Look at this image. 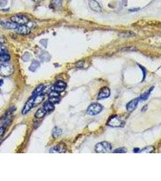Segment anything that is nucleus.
Listing matches in <instances>:
<instances>
[{
    "label": "nucleus",
    "mask_w": 161,
    "mask_h": 181,
    "mask_svg": "<svg viewBox=\"0 0 161 181\" xmlns=\"http://www.w3.org/2000/svg\"><path fill=\"white\" fill-rule=\"evenodd\" d=\"M14 72V67L11 63L5 62L0 65V76L4 77L10 76Z\"/></svg>",
    "instance_id": "nucleus-1"
},
{
    "label": "nucleus",
    "mask_w": 161,
    "mask_h": 181,
    "mask_svg": "<svg viewBox=\"0 0 161 181\" xmlns=\"http://www.w3.org/2000/svg\"><path fill=\"white\" fill-rule=\"evenodd\" d=\"M124 124V121L121 117L117 115H114L110 118L107 122V125L113 128H119L123 126Z\"/></svg>",
    "instance_id": "nucleus-2"
},
{
    "label": "nucleus",
    "mask_w": 161,
    "mask_h": 181,
    "mask_svg": "<svg viewBox=\"0 0 161 181\" xmlns=\"http://www.w3.org/2000/svg\"><path fill=\"white\" fill-rule=\"evenodd\" d=\"M95 151L97 153H109L112 151V145L107 142H101L95 146Z\"/></svg>",
    "instance_id": "nucleus-3"
},
{
    "label": "nucleus",
    "mask_w": 161,
    "mask_h": 181,
    "mask_svg": "<svg viewBox=\"0 0 161 181\" xmlns=\"http://www.w3.org/2000/svg\"><path fill=\"white\" fill-rule=\"evenodd\" d=\"M103 109L102 105L98 103L91 104L87 109V112L90 115H96L100 113Z\"/></svg>",
    "instance_id": "nucleus-4"
},
{
    "label": "nucleus",
    "mask_w": 161,
    "mask_h": 181,
    "mask_svg": "<svg viewBox=\"0 0 161 181\" xmlns=\"http://www.w3.org/2000/svg\"><path fill=\"white\" fill-rule=\"evenodd\" d=\"M11 21L15 22L18 25H25L29 21V18L26 15L22 14H17L13 16L10 18Z\"/></svg>",
    "instance_id": "nucleus-5"
},
{
    "label": "nucleus",
    "mask_w": 161,
    "mask_h": 181,
    "mask_svg": "<svg viewBox=\"0 0 161 181\" xmlns=\"http://www.w3.org/2000/svg\"><path fill=\"white\" fill-rule=\"evenodd\" d=\"M66 145L64 143H61L50 149V153H63L66 152Z\"/></svg>",
    "instance_id": "nucleus-6"
},
{
    "label": "nucleus",
    "mask_w": 161,
    "mask_h": 181,
    "mask_svg": "<svg viewBox=\"0 0 161 181\" xmlns=\"http://www.w3.org/2000/svg\"><path fill=\"white\" fill-rule=\"evenodd\" d=\"M67 84L63 81H58L54 84L52 88V89L53 91H55L57 92L60 93L63 92L66 88Z\"/></svg>",
    "instance_id": "nucleus-7"
},
{
    "label": "nucleus",
    "mask_w": 161,
    "mask_h": 181,
    "mask_svg": "<svg viewBox=\"0 0 161 181\" xmlns=\"http://www.w3.org/2000/svg\"><path fill=\"white\" fill-rule=\"evenodd\" d=\"M34 96H32L30 98H29V100L26 102V103L24 106V107L23 108L22 111V113L23 115H26L30 111L32 108L33 107V102H34Z\"/></svg>",
    "instance_id": "nucleus-8"
},
{
    "label": "nucleus",
    "mask_w": 161,
    "mask_h": 181,
    "mask_svg": "<svg viewBox=\"0 0 161 181\" xmlns=\"http://www.w3.org/2000/svg\"><path fill=\"white\" fill-rule=\"evenodd\" d=\"M15 31L18 34L27 35L30 33V29L26 25H18Z\"/></svg>",
    "instance_id": "nucleus-9"
},
{
    "label": "nucleus",
    "mask_w": 161,
    "mask_h": 181,
    "mask_svg": "<svg viewBox=\"0 0 161 181\" xmlns=\"http://www.w3.org/2000/svg\"><path fill=\"white\" fill-rule=\"evenodd\" d=\"M110 95V91L107 87H104L101 89L98 96V100L104 99L108 97Z\"/></svg>",
    "instance_id": "nucleus-10"
},
{
    "label": "nucleus",
    "mask_w": 161,
    "mask_h": 181,
    "mask_svg": "<svg viewBox=\"0 0 161 181\" xmlns=\"http://www.w3.org/2000/svg\"><path fill=\"white\" fill-rule=\"evenodd\" d=\"M89 4L90 8L95 12H101L102 11V9H101L100 4L96 0H89Z\"/></svg>",
    "instance_id": "nucleus-11"
},
{
    "label": "nucleus",
    "mask_w": 161,
    "mask_h": 181,
    "mask_svg": "<svg viewBox=\"0 0 161 181\" xmlns=\"http://www.w3.org/2000/svg\"><path fill=\"white\" fill-rule=\"evenodd\" d=\"M139 98H134L132 101H130L128 104H127V110L128 112H132L137 107L138 102H139Z\"/></svg>",
    "instance_id": "nucleus-12"
},
{
    "label": "nucleus",
    "mask_w": 161,
    "mask_h": 181,
    "mask_svg": "<svg viewBox=\"0 0 161 181\" xmlns=\"http://www.w3.org/2000/svg\"><path fill=\"white\" fill-rule=\"evenodd\" d=\"M0 25H1L5 29L10 30H15L18 25V24L12 21H0Z\"/></svg>",
    "instance_id": "nucleus-13"
},
{
    "label": "nucleus",
    "mask_w": 161,
    "mask_h": 181,
    "mask_svg": "<svg viewBox=\"0 0 161 181\" xmlns=\"http://www.w3.org/2000/svg\"><path fill=\"white\" fill-rule=\"evenodd\" d=\"M44 94H39L38 96L35 97L34 102H33V107H36L37 105L40 104L42 102L44 98Z\"/></svg>",
    "instance_id": "nucleus-14"
},
{
    "label": "nucleus",
    "mask_w": 161,
    "mask_h": 181,
    "mask_svg": "<svg viewBox=\"0 0 161 181\" xmlns=\"http://www.w3.org/2000/svg\"><path fill=\"white\" fill-rule=\"evenodd\" d=\"M153 88H153V87L151 88L148 91H147V92H145V93H144L143 94H142L141 96H140V97L139 98V101H142V102H144V101L147 100L148 98L150 95V93H151V91H152Z\"/></svg>",
    "instance_id": "nucleus-15"
},
{
    "label": "nucleus",
    "mask_w": 161,
    "mask_h": 181,
    "mask_svg": "<svg viewBox=\"0 0 161 181\" xmlns=\"http://www.w3.org/2000/svg\"><path fill=\"white\" fill-rule=\"evenodd\" d=\"M47 112L44 109V108H40V109H39L38 111H37L36 113H35V117L37 118H42L43 117L45 116V115L46 114Z\"/></svg>",
    "instance_id": "nucleus-16"
},
{
    "label": "nucleus",
    "mask_w": 161,
    "mask_h": 181,
    "mask_svg": "<svg viewBox=\"0 0 161 181\" xmlns=\"http://www.w3.org/2000/svg\"><path fill=\"white\" fill-rule=\"evenodd\" d=\"M40 62L37 60H34L32 62V64L29 67V70L32 72L35 71L36 69L40 66Z\"/></svg>",
    "instance_id": "nucleus-17"
},
{
    "label": "nucleus",
    "mask_w": 161,
    "mask_h": 181,
    "mask_svg": "<svg viewBox=\"0 0 161 181\" xmlns=\"http://www.w3.org/2000/svg\"><path fill=\"white\" fill-rule=\"evenodd\" d=\"M43 108H44V109L46 110L47 112L52 111L53 110H54V109H55V107H54L53 104L49 102L46 103L44 104Z\"/></svg>",
    "instance_id": "nucleus-18"
},
{
    "label": "nucleus",
    "mask_w": 161,
    "mask_h": 181,
    "mask_svg": "<svg viewBox=\"0 0 161 181\" xmlns=\"http://www.w3.org/2000/svg\"><path fill=\"white\" fill-rule=\"evenodd\" d=\"M44 88V86L43 85H41L36 88L34 91V92H33V96H36L39 94H42V91Z\"/></svg>",
    "instance_id": "nucleus-19"
},
{
    "label": "nucleus",
    "mask_w": 161,
    "mask_h": 181,
    "mask_svg": "<svg viewBox=\"0 0 161 181\" xmlns=\"http://www.w3.org/2000/svg\"><path fill=\"white\" fill-rule=\"evenodd\" d=\"M61 133H62V130L61 129H59V128H57V127H55V128L53 129L52 136H53V138H58L59 136L61 135Z\"/></svg>",
    "instance_id": "nucleus-20"
},
{
    "label": "nucleus",
    "mask_w": 161,
    "mask_h": 181,
    "mask_svg": "<svg viewBox=\"0 0 161 181\" xmlns=\"http://www.w3.org/2000/svg\"><path fill=\"white\" fill-rule=\"evenodd\" d=\"M119 36L121 38H130V37L134 36L135 34L134 33L131 32V31H125V32L119 33Z\"/></svg>",
    "instance_id": "nucleus-21"
},
{
    "label": "nucleus",
    "mask_w": 161,
    "mask_h": 181,
    "mask_svg": "<svg viewBox=\"0 0 161 181\" xmlns=\"http://www.w3.org/2000/svg\"><path fill=\"white\" fill-rule=\"evenodd\" d=\"M154 150V148L153 146H148L147 147H145L142 149L141 150H139L140 153H152Z\"/></svg>",
    "instance_id": "nucleus-22"
},
{
    "label": "nucleus",
    "mask_w": 161,
    "mask_h": 181,
    "mask_svg": "<svg viewBox=\"0 0 161 181\" xmlns=\"http://www.w3.org/2000/svg\"><path fill=\"white\" fill-rule=\"evenodd\" d=\"M16 108L15 107H12L10 109H9L8 111H7L5 113V114L3 115V118L4 119H6L7 118H8V117L10 116V115L12 114V113L14 112L15 111Z\"/></svg>",
    "instance_id": "nucleus-23"
},
{
    "label": "nucleus",
    "mask_w": 161,
    "mask_h": 181,
    "mask_svg": "<svg viewBox=\"0 0 161 181\" xmlns=\"http://www.w3.org/2000/svg\"><path fill=\"white\" fill-rule=\"evenodd\" d=\"M9 60H10V56L7 53H5L3 55L0 56V61L5 62H7Z\"/></svg>",
    "instance_id": "nucleus-24"
},
{
    "label": "nucleus",
    "mask_w": 161,
    "mask_h": 181,
    "mask_svg": "<svg viewBox=\"0 0 161 181\" xmlns=\"http://www.w3.org/2000/svg\"><path fill=\"white\" fill-rule=\"evenodd\" d=\"M59 101H60L59 97H49V99H48V102L53 104L58 103Z\"/></svg>",
    "instance_id": "nucleus-25"
},
{
    "label": "nucleus",
    "mask_w": 161,
    "mask_h": 181,
    "mask_svg": "<svg viewBox=\"0 0 161 181\" xmlns=\"http://www.w3.org/2000/svg\"><path fill=\"white\" fill-rule=\"evenodd\" d=\"M126 152L127 150L125 148H119L113 151L114 153H124Z\"/></svg>",
    "instance_id": "nucleus-26"
},
{
    "label": "nucleus",
    "mask_w": 161,
    "mask_h": 181,
    "mask_svg": "<svg viewBox=\"0 0 161 181\" xmlns=\"http://www.w3.org/2000/svg\"><path fill=\"white\" fill-rule=\"evenodd\" d=\"M52 3L53 7H60L61 5V0H52Z\"/></svg>",
    "instance_id": "nucleus-27"
},
{
    "label": "nucleus",
    "mask_w": 161,
    "mask_h": 181,
    "mask_svg": "<svg viewBox=\"0 0 161 181\" xmlns=\"http://www.w3.org/2000/svg\"><path fill=\"white\" fill-rule=\"evenodd\" d=\"M30 58V54L29 53H26L23 56H22V60L24 61H28Z\"/></svg>",
    "instance_id": "nucleus-28"
},
{
    "label": "nucleus",
    "mask_w": 161,
    "mask_h": 181,
    "mask_svg": "<svg viewBox=\"0 0 161 181\" xmlns=\"http://www.w3.org/2000/svg\"><path fill=\"white\" fill-rule=\"evenodd\" d=\"M59 97V92H58L55 91H51L49 94V97Z\"/></svg>",
    "instance_id": "nucleus-29"
},
{
    "label": "nucleus",
    "mask_w": 161,
    "mask_h": 181,
    "mask_svg": "<svg viewBox=\"0 0 161 181\" xmlns=\"http://www.w3.org/2000/svg\"><path fill=\"white\" fill-rule=\"evenodd\" d=\"M5 130V128H4V127H1V128H0V140H1V139L2 138V137H3L4 133Z\"/></svg>",
    "instance_id": "nucleus-30"
},
{
    "label": "nucleus",
    "mask_w": 161,
    "mask_h": 181,
    "mask_svg": "<svg viewBox=\"0 0 161 181\" xmlns=\"http://www.w3.org/2000/svg\"><path fill=\"white\" fill-rule=\"evenodd\" d=\"M5 42V39L3 35H2L1 33H0V45L4 44Z\"/></svg>",
    "instance_id": "nucleus-31"
},
{
    "label": "nucleus",
    "mask_w": 161,
    "mask_h": 181,
    "mask_svg": "<svg viewBox=\"0 0 161 181\" xmlns=\"http://www.w3.org/2000/svg\"><path fill=\"white\" fill-rule=\"evenodd\" d=\"M5 53H7V51H5V50L3 48H0V56L4 55Z\"/></svg>",
    "instance_id": "nucleus-32"
},
{
    "label": "nucleus",
    "mask_w": 161,
    "mask_h": 181,
    "mask_svg": "<svg viewBox=\"0 0 161 181\" xmlns=\"http://www.w3.org/2000/svg\"><path fill=\"white\" fill-rule=\"evenodd\" d=\"M140 67H141V70L143 71V72H144V79H145V72H146V70H145V69L144 68V67H142V66H140Z\"/></svg>",
    "instance_id": "nucleus-33"
},
{
    "label": "nucleus",
    "mask_w": 161,
    "mask_h": 181,
    "mask_svg": "<svg viewBox=\"0 0 161 181\" xmlns=\"http://www.w3.org/2000/svg\"><path fill=\"white\" fill-rule=\"evenodd\" d=\"M76 65H77V66L79 67V68H81L82 65H83V63H82V62H78Z\"/></svg>",
    "instance_id": "nucleus-34"
},
{
    "label": "nucleus",
    "mask_w": 161,
    "mask_h": 181,
    "mask_svg": "<svg viewBox=\"0 0 161 181\" xmlns=\"http://www.w3.org/2000/svg\"><path fill=\"white\" fill-rule=\"evenodd\" d=\"M134 150H134V152H135V153L139 152V149H134Z\"/></svg>",
    "instance_id": "nucleus-35"
},
{
    "label": "nucleus",
    "mask_w": 161,
    "mask_h": 181,
    "mask_svg": "<svg viewBox=\"0 0 161 181\" xmlns=\"http://www.w3.org/2000/svg\"><path fill=\"white\" fill-rule=\"evenodd\" d=\"M3 84V80H0V86Z\"/></svg>",
    "instance_id": "nucleus-36"
},
{
    "label": "nucleus",
    "mask_w": 161,
    "mask_h": 181,
    "mask_svg": "<svg viewBox=\"0 0 161 181\" xmlns=\"http://www.w3.org/2000/svg\"><path fill=\"white\" fill-rule=\"evenodd\" d=\"M33 2H40L41 0H32Z\"/></svg>",
    "instance_id": "nucleus-37"
}]
</instances>
